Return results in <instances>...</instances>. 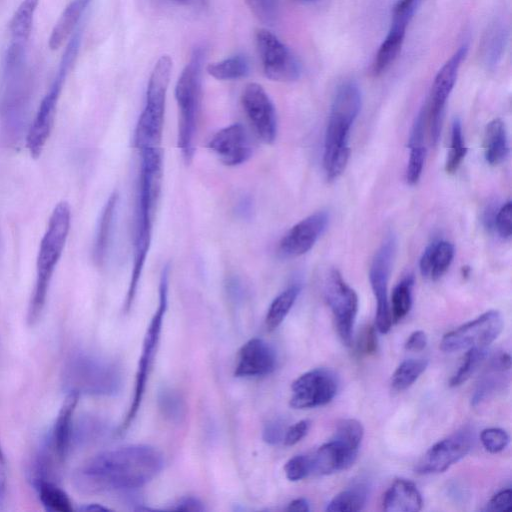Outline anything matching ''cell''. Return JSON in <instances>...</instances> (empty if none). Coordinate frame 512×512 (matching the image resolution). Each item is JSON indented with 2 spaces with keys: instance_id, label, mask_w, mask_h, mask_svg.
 I'll list each match as a JSON object with an SVG mask.
<instances>
[{
  "instance_id": "obj_38",
  "label": "cell",
  "mask_w": 512,
  "mask_h": 512,
  "mask_svg": "<svg viewBox=\"0 0 512 512\" xmlns=\"http://www.w3.org/2000/svg\"><path fill=\"white\" fill-rule=\"evenodd\" d=\"M487 356L486 348H469L463 361L450 380L451 387H458L466 382L477 370Z\"/></svg>"
},
{
  "instance_id": "obj_46",
  "label": "cell",
  "mask_w": 512,
  "mask_h": 512,
  "mask_svg": "<svg viewBox=\"0 0 512 512\" xmlns=\"http://www.w3.org/2000/svg\"><path fill=\"white\" fill-rule=\"evenodd\" d=\"M378 341L376 330L373 326L366 327L357 343V351L361 355H371L377 351Z\"/></svg>"
},
{
  "instance_id": "obj_21",
  "label": "cell",
  "mask_w": 512,
  "mask_h": 512,
  "mask_svg": "<svg viewBox=\"0 0 512 512\" xmlns=\"http://www.w3.org/2000/svg\"><path fill=\"white\" fill-rule=\"evenodd\" d=\"M276 366L273 348L263 339L252 338L240 348L234 374L236 377H259L270 374Z\"/></svg>"
},
{
  "instance_id": "obj_16",
  "label": "cell",
  "mask_w": 512,
  "mask_h": 512,
  "mask_svg": "<svg viewBox=\"0 0 512 512\" xmlns=\"http://www.w3.org/2000/svg\"><path fill=\"white\" fill-rule=\"evenodd\" d=\"M73 49L69 48L64 58L61 70L54 80L47 94L42 99L37 113L32 121L26 136V146L30 155L33 158H38L51 134L58 99L61 93L65 72L67 71V64H69Z\"/></svg>"
},
{
  "instance_id": "obj_29",
  "label": "cell",
  "mask_w": 512,
  "mask_h": 512,
  "mask_svg": "<svg viewBox=\"0 0 512 512\" xmlns=\"http://www.w3.org/2000/svg\"><path fill=\"white\" fill-rule=\"evenodd\" d=\"M508 40V31L502 22H495L486 32L482 43L483 62L494 69L501 61Z\"/></svg>"
},
{
  "instance_id": "obj_42",
  "label": "cell",
  "mask_w": 512,
  "mask_h": 512,
  "mask_svg": "<svg viewBox=\"0 0 512 512\" xmlns=\"http://www.w3.org/2000/svg\"><path fill=\"white\" fill-rule=\"evenodd\" d=\"M284 472L286 478L290 481H299L312 474V465L310 455H295L290 458L285 466Z\"/></svg>"
},
{
  "instance_id": "obj_23",
  "label": "cell",
  "mask_w": 512,
  "mask_h": 512,
  "mask_svg": "<svg viewBox=\"0 0 512 512\" xmlns=\"http://www.w3.org/2000/svg\"><path fill=\"white\" fill-rule=\"evenodd\" d=\"M414 11L415 10L393 12L390 29L381 43L372 65L374 75L382 74L397 57L403 45L406 29Z\"/></svg>"
},
{
  "instance_id": "obj_12",
  "label": "cell",
  "mask_w": 512,
  "mask_h": 512,
  "mask_svg": "<svg viewBox=\"0 0 512 512\" xmlns=\"http://www.w3.org/2000/svg\"><path fill=\"white\" fill-rule=\"evenodd\" d=\"M324 296L342 343L351 346L359 303L356 292L345 282L338 270L332 269L325 280Z\"/></svg>"
},
{
  "instance_id": "obj_39",
  "label": "cell",
  "mask_w": 512,
  "mask_h": 512,
  "mask_svg": "<svg viewBox=\"0 0 512 512\" xmlns=\"http://www.w3.org/2000/svg\"><path fill=\"white\" fill-rule=\"evenodd\" d=\"M504 372L490 367V372L482 377L473 393L471 398L473 406L494 394L504 384V376L501 374Z\"/></svg>"
},
{
  "instance_id": "obj_30",
  "label": "cell",
  "mask_w": 512,
  "mask_h": 512,
  "mask_svg": "<svg viewBox=\"0 0 512 512\" xmlns=\"http://www.w3.org/2000/svg\"><path fill=\"white\" fill-rule=\"evenodd\" d=\"M369 487L361 482L348 487L335 495L327 504L326 511L354 512L360 511L367 503Z\"/></svg>"
},
{
  "instance_id": "obj_43",
  "label": "cell",
  "mask_w": 512,
  "mask_h": 512,
  "mask_svg": "<svg viewBox=\"0 0 512 512\" xmlns=\"http://www.w3.org/2000/svg\"><path fill=\"white\" fill-rule=\"evenodd\" d=\"M159 403L163 414L170 419H180L183 416V401L176 392L169 389H164L160 393Z\"/></svg>"
},
{
  "instance_id": "obj_27",
  "label": "cell",
  "mask_w": 512,
  "mask_h": 512,
  "mask_svg": "<svg viewBox=\"0 0 512 512\" xmlns=\"http://www.w3.org/2000/svg\"><path fill=\"white\" fill-rule=\"evenodd\" d=\"M483 148L485 160L492 166L499 165L507 158L509 141L505 123L501 119H493L486 125Z\"/></svg>"
},
{
  "instance_id": "obj_54",
  "label": "cell",
  "mask_w": 512,
  "mask_h": 512,
  "mask_svg": "<svg viewBox=\"0 0 512 512\" xmlns=\"http://www.w3.org/2000/svg\"><path fill=\"white\" fill-rule=\"evenodd\" d=\"M79 510H81V511H108L109 508L102 506L100 504H97V503H92V504L82 506L81 508H79Z\"/></svg>"
},
{
  "instance_id": "obj_18",
  "label": "cell",
  "mask_w": 512,
  "mask_h": 512,
  "mask_svg": "<svg viewBox=\"0 0 512 512\" xmlns=\"http://www.w3.org/2000/svg\"><path fill=\"white\" fill-rule=\"evenodd\" d=\"M241 103L257 136L265 144L274 143L277 136V115L270 97L258 83L247 84Z\"/></svg>"
},
{
  "instance_id": "obj_19",
  "label": "cell",
  "mask_w": 512,
  "mask_h": 512,
  "mask_svg": "<svg viewBox=\"0 0 512 512\" xmlns=\"http://www.w3.org/2000/svg\"><path fill=\"white\" fill-rule=\"evenodd\" d=\"M328 222L329 214L317 211L296 223L279 241L278 256L291 259L307 253L325 231Z\"/></svg>"
},
{
  "instance_id": "obj_37",
  "label": "cell",
  "mask_w": 512,
  "mask_h": 512,
  "mask_svg": "<svg viewBox=\"0 0 512 512\" xmlns=\"http://www.w3.org/2000/svg\"><path fill=\"white\" fill-rule=\"evenodd\" d=\"M467 153L464 142L462 125L459 119H455L451 128L450 150L445 163V171L448 174L455 173L460 167Z\"/></svg>"
},
{
  "instance_id": "obj_44",
  "label": "cell",
  "mask_w": 512,
  "mask_h": 512,
  "mask_svg": "<svg viewBox=\"0 0 512 512\" xmlns=\"http://www.w3.org/2000/svg\"><path fill=\"white\" fill-rule=\"evenodd\" d=\"M503 239H509L512 235V204L507 201L497 209L494 228Z\"/></svg>"
},
{
  "instance_id": "obj_32",
  "label": "cell",
  "mask_w": 512,
  "mask_h": 512,
  "mask_svg": "<svg viewBox=\"0 0 512 512\" xmlns=\"http://www.w3.org/2000/svg\"><path fill=\"white\" fill-rule=\"evenodd\" d=\"M39 0H23L9 25L12 41L26 43L30 37Z\"/></svg>"
},
{
  "instance_id": "obj_10",
  "label": "cell",
  "mask_w": 512,
  "mask_h": 512,
  "mask_svg": "<svg viewBox=\"0 0 512 512\" xmlns=\"http://www.w3.org/2000/svg\"><path fill=\"white\" fill-rule=\"evenodd\" d=\"M255 42L264 75L273 81L293 82L301 75V65L291 50L271 31L260 28Z\"/></svg>"
},
{
  "instance_id": "obj_56",
  "label": "cell",
  "mask_w": 512,
  "mask_h": 512,
  "mask_svg": "<svg viewBox=\"0 0 512 512\" xmlns=\"http://www.w3.org/2000/svg\"><path fill=\"white\" fill-rule=\"evenodd\" d=\"M304 1H312V0H304Z\"/></svg>"
},
{
  "instance_id": "obj_35",
  "label": "cell",
  "mask_w": 512,
  "mask_h": 512,
  "mask_svg": "<svg viewBox=\"0 0 512 512\" xmlns=\"http://www.w3.org/2000/svg\"><path fill=\"white\" fill-rule=\"evenodd\" d=\"M413 285V276L407 275L394 287L391 305H389L393 323L399 322L409 313L412 306Z\"/></svg>"
},
{
  "instance_id": "obj_53",
  "label": "cell",
  "mask_w": 512,
  "mask_h": 512,
  "mask_svg": "<svg viewBox=\"0 0 512 512\" xmlns=\"http://www.w3.org/2000/svg\"><path fill=\"white\" fill-rule=\"evenodd\" d=\"M288 511L307 512L310 510L309 502L305 498H297L291 501L287 507Z\"/></svg>"
},
{
  "instance_id": "obj_51",
  "label": "cell",
  "mask_w": 512,
  "mask_h": 512,
  "mask_svg": "<svg viewBox=\"0 0 512 512\" xmlns=\"http://www.w3.org/2000/svg\"><path fill=\"white\" fill-rule=\"evenodd\" d=\"M172 509L178 511H203L204 506L197 498L183 497L175 503V506L172 507Z\"/></svg>"
},
{
  "instance_id": "obj_8",
  "label": "cell",
  "mask_w": 512,
  "mask_h": 512,
  "mask_svg": "<svg viewBox=\"0 0 512 512\" xmlns=\"http://www.w3.org/2000/svg\"><path fill=\"white\" fill-rule=\"evenodd\" d=\"M169 271V265H165L160 275L158 306L145 333L141 356L136 371L133 398L125 419L120 425L119 434H123L133 423L145 393L147 380L160 339L163 319L168 306Z\"/></svg>"
},
{
  "instance_id": "obj_22",
  "label": "cell",
  "mask_w": 512,
  "mask_h": 512,
  "mask_svg": "<svg viewBox=\"0 0 512 512\" xmlns=\"http://www.w3.org/2000/svg\"><path fill=\"white\" fill-rule=\"evenodd\" d=\"M79 394L69 391L58 411L55 422L48 436L47 444L59 464L63 463L69 453L73 438V418L79 401Z\"/></svg>"
},
{
  "instance_id": "obj_40",
  "label": "cell",
  "mask_w": 512,
  "mask_h": 512,
  "mask_svg": "<svg viewBox=\"0 0 512 512\" xmlns=\"http://www.w3.org/2000/svg\"><path fill=\"white\" fill-rule=\"evenodd\" d=\"M410 157L406 168V181L415 185L419 181L425 163L426 149L423 144L410 145Z\"/></svg>"
},
{
  "instance_id": "obj_49",
  "label": "cell",
  "mask_w": 512,
  "mask_h": 512,
  "mask_svg": "<svg viewBox=\"0 0 512 512\" xmlns=\"http://www.w3.org/2000/svg\"><path fill=\"white\" fill-rule=\"evenodd\" d=\"M310 422L301 420L286 429L283 442L286 446H293L302 440L308 433Z\"/></svg>"
},
{
  "instance_id": "obj_31",
  "label": "cell",
  "mask_w": 512,
  "mask_h": 512,
  "mask_svg": "<svg viewBox=\"0 0 512 512\" xmlns=\"http://www.w3.org/2000/svg\"><path fill=\"white\" fill-rule=\"evenodd\" d=\"M42 506L48 512H71L73 505L68 494L52 480H43L36 483Z\"/></svg>"
},
{
  "instance_id": "obj_11",
  "label": "cell",
  "mask_w": 512,
  "mask_h": 512,
  "mask_svg": "<svg viewBox=\"0 0 512 512\" xmlns=\"http://www.w3.org/2000/svg\"><path fill=\"white\" fill-rule=\"evenodd\" d=\"M500 312L489 310L477 318L446 333L440 343L444 352H455L469 348H486L503 330Z\"/></svg>"
},
{
  "instance_id": "obj_48",
  "label": "cell",
  "mask_w": 512,
  "mask_h": 512,
  "mask_svg": "<svg viewBox=\"0 0 512 512\" xmlns=\"http://www.w3.org/2000/svg\"><path fill=\"white\" fill-rule=\"evenodd\" d=\"M512 492L510 488L504 489L496 493L487 503V511L509 512L511 505Z\"/></svg>"
},
{
  "instance_id": "obj_55",
  "label": "cell",
  "mask_w": 512,
  "mask_h": 512,
  "mask_svg": "<svg viewBox=\"0 0 512 512\" xmlns=\"http://www.w3.org/2000/svg\"><path fill=\"white\" fill-rule=\"evenodd\" d=\"M174 2H177L179 4H188L191 0H172Z\"/></svg>"
},
{
  "instance_id": "obj_25",
  "label": "cell",
  "mask_w": 512,
  "mask_h": 512,
  "mask_svg": "<svg viewBox=\"0 0 512 512\" xmlns=\"http://www.w3.org/2000/svg\"><path fill=\"white\" fill-rule=\"evenodd\" d=\"M454 246L445 240L430 243L424 250L419 268L423 277L438 280L449 269L454 258Z\"/></svg>"
},
{
  "instance_id": "obj_24",
  "label": "cell",
  "mask_w": 512,
  "mask_h": 512,
  "mask_svg": "<svg viewBox=\"0 0 512 512\" xmlns=\"http://www.w3.org/2000/svg\"><path fill=\"white\" fill-rule=\"evenodd\" d=\"M382 506L387 512H417L422 509L423 500L412 481L399 478L385 492Z\"/></svg>"
},
{
  "instance_id": "obj_9",
  "label": "cell",
  "mask_w": 512,
  "mask_h": 512,
  "mask_svg": "<svg viewBox=\"0 0 512 512\" xmlns=\"http://www.w3.org/2000/svg\"><path fill=\"white\" fill-rule=\"evenodd\" d=\"M364 436V428L356 419L341 420L333 437L322 444L312 455V473L329 475L345 470L355 462L360 444Z\"/></svg>"
},
{
  "instance_id": "obj_15",
  "label": "cell",
  "mask_w": 512,
  "mask_h": 512,
  "mask_svg": "<svg viewBox=\"0 0 512 512\" xmlns=\"http://www.w3.org/2000/svg\"><path fill=\"white\" fill-rule=\"evenodd\" d=\"M338 378L329 369L316 368L305 372L291 385L290 406L309 409L328 404L338 391Z\"/></svg>"
},
{
  "instance_id": "obj_28",
  "label": "cell",
  "mask_w": 512,
  "mask_h": 512,
  "mask_svg": "<svg viewBox=\"0 0 512 512\" xmlns=\"http://www.w3.org/2000/svg\"><path fill=\"white\" fill-rule=\"evenodd\" d=\"M83 7V0H73L65 7L49 37L48 45L51 50H58L71 35L80 19Z\"/></svg>"
},
{
  "instance_id": "obj_2",
  "label": "cell",
  "mask_w": 512,
  "mask_h": 512,
  "mask_svg": "<svg viewBox=\"0 0 512 512\" xmlns=\"http://www.w3.org/2000/svg\"><path fill=\"white\" fill-rule=\"evenodd\" d=\"M139 153L141 163L135 209L133 266L124 302L126 312L130 310L134 302L149 253L163 176L161 149H146Z\"/></svg>"
},
{
  "instance_id": "obj_33",
  "label": "cell",
  "mask_w": 512,
  "mask_h": 512,
  "mask_svg": "<svg viewBox=\"0 0 512 512\" xmlns=\"http://www.w3.org/2000/svg\"><path fill=\"white\" fill-rule=\"evenodd\" d=\"M300 290L301 288L298 284L291 285L272 301L265 317V326L268 331L275 330L284 321L293 307Z\"/></svg>"
},
{
  "instance_id": "obj_36",
  "label": "cell",
  "mask_w": 512,
  "mask_h": 512,
  "mask_svg": "<svg viewBox=\"0 0 512 512\" xmlns=\"http://www.w3.org/2000/svg\"><path fill=\"white\" fill-rule=\"evenodd\" d=\"M206 70L215 79L236 80L245 77L249 73V64L245 57L237 55L210 63Z\"/></svg>"
},
{
  "instance_id": "obj_17",
  "label": "cell",
  "mask_w": 512,
  "mask_h": 512,
  "mask_svg": "<svg viewBox=\"0 0 512 512\" xmlns=\"http://www.w3.org/2000/svg\"><path fill=\"white\" fill-rule=\"evenodd\" d=\"M474 442L473 432L463 428L431 446L416 466L420 474L441 473L464 458Z\"/></svg>"
},
{
  "instance_id": "obj_5",
  "label": "cell",
  "mask_w": 512,
  "mask_h": 512,
  "mask_svg": "<svg viewBox=\"0 0 512 512\" xmlns=\"http://www.w3.org/2000/svg\"><path fill=\"white\" fill-rule=\"evenodd\" d=\"M63 379L67 389L79 395L111 396L121 389L123 376L114 360L79 350L67 359Z\"/></svg>"
},
{
  "instance_id": "obj_7",
  "label": "cell",
  "mask_w": 512,
  "mask_h": 512,
  "mask_svg": "<svg viewBox=\"0 0 512 512\" xmlns=\"http://www.w3.org/2000/svg\"><path fill=\"white\" fill-rule=\"evenodd\" d=\"M171 70L172 59L168 55H162L150 74L145 106L134 132V146L138 151L161 148Z\"/></svg>"
},
{
  "instance_id": "obj_13",
  "label": "cell",
  "mask_w": 512,
  "mask_h": 512,
  "mask_svg": "<svg viewBox=\"0 0 512 512\" xmlns=\"http://www.w3.org/2000/svg\"><path fill=\"white\" fill-rule=\"evenodd\" d=\"M467 50L468 46L466 44L459 47L443 64L434 78L429 102L426 105L432 146H436L439 141L445 104L456 83L459 68L467 54Z\"/></svg>"
},
{
  "instance_id": "obj_4",
  "label": "cell",
  "mask_w": 512,
  "mask_h": 512,
  "mask_svg": "<svg viewBox=\"0 0 512 512\" xmlns=\"http://www.w3.org/2000/svg\"><path fill=\"white\" fill-rule=\"evenodd\" d=\"M71 222L69 204L58 203L52 211L40 242L36 262V281L28 306L27 322L34 325L44 309L55 267L62 255Z\"/></svg>"
},
{
  "instance_id": "obj_14",
  "label": "cell",
  "mask_w": 512,
  "mask_h": 512,
  "mask_svg": "<svg viewBox=\"0 0 512 512\" xmlns=\"http://www.w3.org/2000/svg\"><path fill=\"white\" fill-rule=\"evenodd\" d=\"M396 253V238L387 235L374 255L370 269L369 280L377 301L376 329L386 334L392 326V318L388 301V282Z\"/></svg>"
},
{
  "instance_id": "obj_6",
  "label": "cell",
  "mask_w": 512,
  "mask_h": 512,
  "mask_svg": "<svg viewBox=\"0 0 512 512\" xmlns=\"http://www.w3.org/2000/svg\"><path fill=\"white\" fill-rule=\"evenodd\" d=\"M203 58V50L195 49L175 86V98L178 106L177 146L186 164L191 163L195 151V138L201 107Z\"/></svg>"
},
{
  "instance_id": "obj_20",
  "label": "cell",
  "mask_w": 512,
  "mask_h": 512,
  "mask_svg": "<svg viewBox=\"0 0 512 512\" xmlns=\"http://www.w3.org/2000/svg\"><path fill=\"white\" fill-rule=\"evenodd\" d=\"M207 147L227 166L245 163L252 154L248 134L240 123H234L217 131Z\"/></svg>"
},
{
  "instance_id": "obj_34",
  "label": "cell",
  "mask_w": 512,
  "mask_h": 512,
  "mask_svg": "<svg viewBox=\"0 0 512 512\" xmlns=\"http://www.w3.org/2000/svg\"><path fill=\"white\" fill-rule=\"evenodd\" d=\"M428 360L419 358L406 359L400 363L391 377V387L396 392L408 389L426 370Z\"/></svg>"
},
{
  "instance_id": "obj_50",
  "label": "cell",
  "mask_w": 512,
  "mask_h": 512,
  "mask_svg": "<svg viewBox=\"0 0 512 512\" xmlns=\"http://www.w3.org/2000/svg\"><path fill=\"white\" fill-rule=\"evenodd\" d=\"M427 335L422 330H416L410 334L405 342V349L411 352H420L427 345Z\"/></svg>"
},
{
  "instance_id": "obj_1",
  "label": "cell",
  "mask_w": 512,
  "mask_h": 512,
  "mask_svg": "<svg viewBox=\"0 0 512 512\" xmlns=\"http://www.w3.org/2000/svg\"><path fill=\"white\" fill-rule=\"evenodd\" d=\"M162 454L144 444L121 446L100 452L73 473L75 489L85 495L128 492L141 488L162 470Z\"/></svg>"
},
{
  "instance_id": "obj_41",
  "label": "cell",
  "mask_w": 512,
  "mask_h": 512,
  "mask_svg": "<svg viewBox=\"0 0 512 512\" xmlns=\"http://www.w3.org/2000/svg\"><path fill=\"white\" fill-rule=\"evenodd\" d=\"M480 441L488 452L496 454L508 446L510 437L504 429L492 427L482 430Z\"/></svg>"
},
{
  "instance_id": "obj_45",
  "label": "cell",
  "mask_w": 512,
  "mask_h": 512,
  "mask_svg": "<svg viewBox=\"0 0 512 512\" xmlns=\"http://www.w3.org/2000/svg\"><path fill=\"white\" fill-rule=\"evenodd\" d=\"M253 14L263 23H273L277 12L274 0H245Z\"/></svg>"
},
{
  "instance_id": "obj_52",
  "label": "cell",
  "mask_w": 512,
  "mask_h": 512,
  "mask_svg": "<svg viewBox=\"0 0 512 512\" xmlns=\"http://www.w3.org/2000/svg\"><path fill=\"white\" fill-rule=\"evenodd\" d=\"M7 489V467L5 457L0 445V503L4 500Z\"/></svg>"
},
{
  "instance_id": "obj_26",
  "label": "cell",
  "mask_w": 512,
  "mask_h": 512,
  "mask_svg": "<svg viewBox=\"0 0 512 512\" xmlns=\"http://www.w3.org/2000/svg\"><path fill=\"white\" fill-rule=\"evenodd\" d=\"M118 198V193L113 192L107 199L99 217L93 244V260L97 265H102L106 259L114 225Z\"/></svg>"
},
{
  "instance_id": "obj_47",
  "label": "cell",
  "mask_w": 512,
  "mask_h": 512,
  "mask_svg": "<svg viewBox=\"0 0 512 512\" xmlns=\"http://www.w3.org/2000/svg\"><path fill=\"white\" fill-rule=\"evenodd\" d=\"M285 432L283 421L279 419L269 421L263 429V440L270 445H276L283 441Z\"/></svg>"
},
{
  "instance_id": "obj_3",
  "label": "cell",
  "mask_w": 512,
  "mask_h": 512,
  "mask_svg": "<svg viewBox=\"0 0 512 512\" xmlns=\"http://www.w3.org/2000/svg\"><path fill=\"white\" fill-rule=\"evenodd\" d=\"M361 108V92L355 82L341 84L333 98L324 138L323 168L329 181L345 170L349 155L351 127Z\"/></svg>"
}]
</instances>
